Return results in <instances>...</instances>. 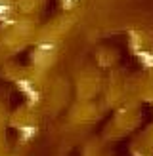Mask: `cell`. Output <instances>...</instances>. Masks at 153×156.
<instances>
[{
	"label": "cell",
	"mask_w": 153,
	"mask_h": 156,
	"mask_svg": "<svg viewBox=\"0 0 153 156\" xmlns=\"http://www.w3.org/2000/svg\"><path fill=\"white\" fill-rule=\"evenodd\" d=\"M17 86L23 90V93H25V95H27L31 101H33V103H36V101H38V91L33 88V84H31V82H27V80H19Z\"/></svg>",
	"instance_id": "obj_1"
},
{
	"label": "cell",
	"mask_w": 153,
	"mask_h": 156,
	"mask_svg": "<svg viewBox=\"0 0 153 156\" xmlns=\"http://www.w3.org/2000/svg\"><path fill=\"white\" fill-rule=\"evenodd\" d=\"M136 53H138V57L142 59V63H144L145 67H153V53H151V51L140 50V51H136Z\"/></svg>",
	"instance_id": "obj_2"
},
{
	"label": "cell",
	"mask_w": 153,
	"mask_h": 156,
	"mask_svg": "<svg viewBox=\"0 0 153 156\" xmlns=\"http://www.w3.org/2000/svg\"><path fill=\"white\" fill-rule=\"evenodd\" d=\"M36 133V129L33 126H23L21 128V137H23V141H29V139H33Z\"/></svg>",
	"instance_id": "obj_3"
},
{
	"label": "cell",
	"mask_w": 153,
	"mask_h": 156,
	"mask_svg": "<svg viewBox=\"0 0 153 156\" xmlns=\"http://www.w3.org/2000/svg\"><path fill=\"white\" fill-rule=\"evenodd\" d=\"M8 12H10V6H6V4H0V19H4Z\"/></svg>",
	"instance_id": "obj_4"
},
{
	"label": "cell",
	"mask_w": 153,
	"mask_h": 156,
	"mask_svg": "<svg viewBox=\"0 0 153 156\" xmlns=\"http://www.w3.org/2000/svg\"><path fill=\"white\" fill-rule=\"evenodd\" d=\"M38 50H40V51H52L54 50V44H40V46H38Z\"/></svg>",
	"instance_id": "obj_5"
},
{
	"label": "cell",
	"mask_w": 153,
	"mask_h": 156,
	"mask_svg": "<svg viewBox=\"0 0 153 156\" xmlns=\"http://www.w3.org/2000/svg\"><path fill=\"white\" fill-rule=\"evenodd\" d=\"M69 4H73V0H65V6H69Z\"/></svg>",
	"instance_id": "obj_6"
}]
</instances>
